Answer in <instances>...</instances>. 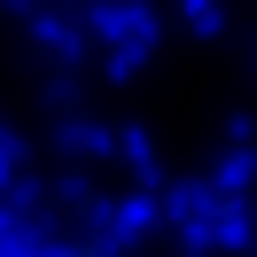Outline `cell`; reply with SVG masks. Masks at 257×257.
Segmentation results:
<instances>
[]
</instances>
